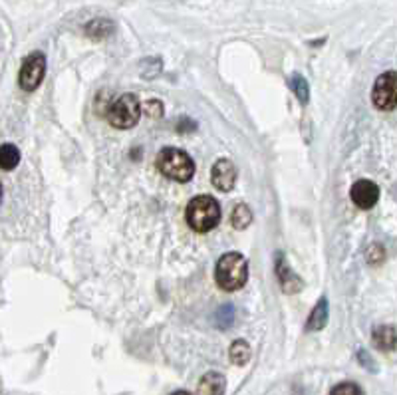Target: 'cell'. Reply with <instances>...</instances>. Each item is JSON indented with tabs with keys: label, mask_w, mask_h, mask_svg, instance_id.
Listing matches in <instances>:
<instances>
[{
	"label": "cell",
	"mask_w": 397,
	"mask_h": 395,
	"mask_svg": "<svg viewBox=\"0 0 397 395\" xmlns=\"http://www.w3.org/2000/svg\"><path fill=\"white\" fill-rule=\"evenodd\" d=\"M215 280L218 288L234 292L241 290L248 280V263L241 252H227L218 258L215 268Z\"/></svg>",
	"instance_id": "1"
},
{
	"label": "cell",
	"mask_w": 397,
	"mask_h": 395,
	"mask_svg": "<svg viewBox=\"0 0 397 395\" xmlns=\"http://www.w3.org/2000/svg\"><path fill=\"white\" fill-rule=\"evenodd\" d=\"M185 219L195 233H209L220 221V207L213 197L199 195L193 197L185 209Z\"/></svg>",
	"instance_id": "2"
},
{
	"label": "cell",
	"mask_w": 397,
	"mask_h": 395,
	"mask_svg": "<svg viewBox=\"0 0 397 395\" xmlns=\"http://www.w3.org/2000/svg\"><path fill=\"white\" fill-rule=\"evenodd\" d=\"M157 169L163 173L167 179L185 183L195 175V163L189 157V153H185L183 149L165 147V149H161V153L157 157Z\"/></svg>",
	"instance_id": "3"
},
{
	"label": "cell",
	"mask_w": 397,
	"mask_h": 395,
	"mask_svg": "<svg viewBox=\"0 0 397 395\" xmlns=\"http://www.w3.org/2000/svg\"><path fill=\"white\" fill-rule=\"evenodd\" d=\"M141 118V104L133 93H123L107 109V121L117 130H129L137 125Z\"/></svg>",
	"instance_id": "4"
},
{
	"label": "cell",
	"mask_w": 397,
	"mask_h": 395,
	"mask_svg": "<svg viewBox=\"0 0 397 395\" xmlns=\"http://www.w3.org/2000/svg\"><path fill=\"white\" fill-rule=\"evenodd\" d=\"M373 106L382 111H391L397 106V76L394 70L382 74L375 79L372 90Z\"/></svg>",
	"instance_id": "5"
},
{
	"label": "cell",
	"mask_w": 397,
	"mask_h": 395,
	"mask_svg": "<svg viewBox=\"0 0 397 395\" xmlns=\"http://www.w3.org/2000/svg\"><path fill=\"white\" fill-rule=\"evenodd\" d=\"M46 74V56L42 52H32L26 56L24 64L18 74V84L24 92H34L42 84Z\"/></svg>",
	"instance_id": "6"
},
{
	"label": "cell",
	"mask_w": 397,
	"mask_h": 395,
	"mask_svg": "<svg viewBox=\"0 0 397 395\" xmlns=\"http://www.w3.org/2000/svg\"><path fill=\"white\" fill-rule=\"evenodd\" d=\"M350 197H352L354 205H356L358 209L368 211V209L375 207V203L380 201V189H377V185L370 181V179H359V181L352 185Z\"/></svg>",
	"instance_id": "7"
},
{
	"label": "cell",
	"mask_w": 397,
	"mask_h": 395,
	"mask_svg": "<svg viewBox=\"0 0 397 395\" xmlns=\"http://www.w3.org/2000/svg\"><path fill=\"white\" fill-rule=\"evenodd\" d=\"M211 181L215 185V189L229 193L237 183V167L229 159H218L217 163L211 169Z\"/></svg>",
	"instance_id": "8"
},
{
	"label": "cell",
	"mask_w": 397,
	"mask_h": 395,
	"mask_svg": "<svg viewBox=\"0 0 397 395\" xmlns=\"http://www.w3.org/2000/svg\"><path fill=\"white\" fill-rule=\"evenodd\" d=\"M276 277L280 280V286L286 294H296V292L302 290V280H300L298 274L292 272V268L286 264L280 252L276 254Z\"/></svg>",
	"instance_id": "9"
},
{
	"label": "cell",
	"mask_w": 397,
	"mask_h": 395,
	"mask_svg": "<svg viewBox=\"0 0 397 395\" xmlns=\"http://www.w3.org/2000/svg\"><path fill=\"white\" fill-rule=\"evenodd\" d=\"M225 387H227L225 375H220L218 371H209L199 382L197 395H225Z\"/></svg>",
	"instance_id": "10"
},
{
	"label": "cell",
	"mask_w": 397,
	"mask_h": 395,
	"mask_svg": "<svg viewBox=\"0 0 397 395\" xmlns=\"http://www.w3.org/2000/svg\"><path fill=\"white\" fill-rule=\"evenodd\" d=\"M373 343L382 352H394L396 350V328L394 326H377L373 330Z\"/></svg>",
	"instance_id": "11"
},
{
	"label": "cell",
	"mask_w": 397,
	"mask_h": 395,
	"mask_svg": "<svg viewBox=\"0 0 397 395\" xmlns=\"http://www.w3.org/2000/svg\"><path fill=\"white\" fill-rule=\"evenodd\" d=\"M328 316H330V310H328V300L320 298V302L314 306L312 314L308 318L306 330L308 332H318V330L326 328L328 324Z\"/></svg>",
	"instance_id": "12"
},
{
	"label": "cell",
	"mask_w": 397,
	"mask_h": 395,
	"mask_svg": "<svg viewBox=\"0 0 397 395\" xmlns=\"http://www.w3.org/2000/svg\"><path fill=\"white\" fill-rule=\"evenodd\" d=\"M114 32V22L107 20V18H96L86 24V34L91 40H103L107 38L110 34Z\"/></svg>",
	"instance_id": "13"
},
{
	"label": "cell",
	"mask_w": 397,
	"mask_h": 395,
	"mask_svg": "<svg viewBox=\"0 0 397 395\" xmlns=\"http://www.w3.org/2000/svg\"><path fill=\"white\" fill-rule=\"evenodd\" d=\"M20 163V151L13 144L0 145V169L2 171H13L14 167Z\"/></svg>",
	"instance_id": "14"
},
{
	"label": "cell",
	"mask_w": 397,
	"mask_h": 395,
	"mask_svg": "<svg viewBox=\"0 0 397 395\" xmlns=\"http://www.w3.org/2000/svg\"><path fill=\"white\" fill-rule=\"evenodd\" d=\"M231 223L237 231H244L248 224L253 223V211L246 203H239L234 209H232L231 215Z\"/></svg>",
	"instance_id": "15"
},
{
	"label": "cell",
	"mask_w": 397,
	"mask_h": 395,
	"mask_svg": "<svg viewBox=\"0 0 397 395\" xmlns=\"http://www.w3.org/2000/svg\"><path fill=\"white\" fill-rule=\"evenodd\" d=\"M229 356H231L234 366H244L250 359V346L244 342V340H237V342H232Z\"/></svg>",
	"instance_id": "16"
},
{
	"label": "cell",
	"mask_w": 397,
	"mask_h": 395,
	"mask_svg": "<svg viewBox=\"0 0 397 395\" xmlns=\"http://www.w3.org/2000/svg\"><path fill=\"white\" fill-rule=\"evenodd\" d=\"M290 88L294 90L296 98L300 100V104H308V100H310V86H308V82L300 74H294L290 78Z\"/></svg>",
	"instance_id": "17"
},
{
	"label": "cell",
	"mask_w": 397,
	"mask_h": 395,
	"mask_svg": "<svg viewBox=\"0 0 397 395\" xmlns=\"http://www.w3.org/2000/svg\"><path fill=\"white\" fill-rule=\"evenodd\" d=\"M330 395H364V392H361V387H359L358 383L344 382L338 383L332 392H330Z\"/></svg>",
	"instance_id": "18"
},
{
	"label": "cell",
	"mask_w": 397,
	"mask_h": 395,
	"mask_svg": "<svg viewBox=\"0 0 397 395\" xmlns=\"http://www.w3.org/2000/svg\"><path fill=\"white\" fill-rule=\"evenodd\" d=\"M145 114L153 119L161 118V116H163V104H161V102H157V100L147 102V104H145Z\"/></svg>",
	"instance_id": "19"
},
{
	"label": "cell",
	"mask_w": 397,
	"mask_h": 395,
	"mask_svg": "<svg viewBox=\"0 0 397 395\" xmlns=\"http://www.w3.org/2000/svg\"><path fill=\"white\" fill-rule=\"evenodd\" d=\"M384 256H385V252L380 245H373L372 249H370V252H368V261H370L372 264H380L382 261H384Z\"/></svg>",
	"instance_id": "20"
},
{
	"label": "cell",
	"mask_w": 397,
	"mask_h": 395,
	"mask_svg": "<svg viewBox=\"0 0 397 395\" xmlns=\"http://www.w3.org/2000/svg\"><path fill=\"white\" fill-rule=\"evenodd\" d=\"M171 395H191V394H187V392H175V394Z\"/></svg>",
	"instance_id": "21"
},
{
	"label": "cell",
	"mask_w": 397,
	"mask_h": 395,
	"mask_svg": "<svg viewBox=\"0 0 397 395\" xmlns=\"http://www.w3.org/2000/svg\"><path fill=\"white\" fill-rule=\"evenodd\" d=\"M0 201H2V185H0Z\"/></svg>",
	"instance_id": "22"
}]
</instances>
